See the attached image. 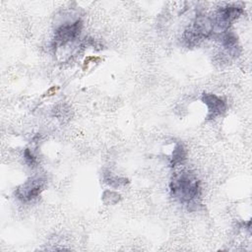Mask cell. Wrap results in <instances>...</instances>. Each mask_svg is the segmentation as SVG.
<instances>
[{"label": "cell", "mask_w": 252, "mask_h": 252, "mask_svg": "<svg viewBox=\"0 0 252 252\" xmlns=\"http://www.w3.org/2000/svg\"><path fill=\"white\" fill-rule=\"evenodd\" d=\"M171 191L180 202L190 203L200 195L199 181L193 176L182 173L173 180Z\"/></svg>", "instance_id": "6da1fadb"}, {"label": "cell", "mask_w": 252, "mask_h": 252, "mask_svg": "<svg viewBox=\"0 0 252 252\" xmlns=\"http://www.w3.org/2000/svg\"><path fill=\"white\" fill-rule=\"evenodd\" d=\"M81 30H82V22L80 20H77L73 24L63 25L59 27L55 32V36H54L55 46H63L74 40L76 37L79 36Z\"/></svg>", "instance_id": "7a4b0ae2"}, {"label": "cell", "mask_w": 252, "mask_h": 252, "mask_svg": "<svg viewBox=\"0 0 252 252\" xmlns=\"http://www.w3.org/2000/svg\"><path fill=\"white\" fill-rule=\"evenodd\" d=\"M242 13V9L237 6L230 5L227 7H223L219 10L215 22H213L214 27L218 28L221 31L228 29L230 24L236 20L240 14Z\"/></svg>", "instance_id": "3957f363"}, {"label": "cell", "mask_w": 252, "mask_h": 252, "mask_svg": "<svg viewBox=\"0 0 252 252\" xmlns=\"http://www.w3.org/2000/svg\"><path fill=\"white\" fill-rule=\"evenodd\" d=\"M203 103L208 107V118L214 119L225 113L227 105L225 101L214 94H204L202 97Z\"/></svg>", "instance_id": "277c9868"}, {"label": "cell", "mask_w": 252, "mask_h": 252, "mask_svg": "<svg viewBox=\"0 0 252 252\" xmlns=\"http://www.w3.org/2000/svg\"><path fill=\"white\" fill-rule=\"evenodd\" d=\"M43 190V182L40 180H32L17 189V196L23 200L29 201L36 198Z\"/></svg>", "instance_id": "5b68a950"}, {"label": "cell", "mask_w": 252, "mask_h": 252, "mask_svg": "<svg viewBox=\"0 0 252 252\" xmlns=\"http://www.w3.org/2000/svg\"><path fill=\"white\" fill-rule=\"evenodd\" d=\"M185 160V150L182 145H177L173 153V162L172 164L175 166L178 163L182 162Z\"/></svg>", "instance_id": "8992f818"}, {"label": "cell", "mask_w": 252, "mask_h": 252, "mask_svg": "<svg viewBox=\"0 0 252 252\" xmlns=\"http://www.w3.org/2000/svg\"><path fill=\"white\" fill-rule=\"evenodd\" d=\"M223 45L226 49H230V50L235 49L237 45V38L234 36V34L230 33L225 35V36L223 37Z\"/></svg>", "instance_id": "52a82bcc"}, {"label": "cell", "mask_w": 252, "mask_h": 252, "mask_svg": "<svg viewBox=\"0 0 252 252\" xmlns=\"http://www.w3.org/2000/svg\"><path fill=\"white\" fill-rule=\"evenodd\" d=\"M25 160L31 166L36 163V157L32 154V152L29 149L25 151Z\"/></svg>", "instance_id": "ba28073f"}, {"label": "cell", "mask_w": 252, "mask_h": 252, "mask_svg": "<svg viewBox=\"0 0 252 252\" xmlns=\"http://www.w3.org/2000/svg\"><path fill=\"white\" fill-rule=\"evenodd\" d=\"M101 60V57L99 56H88L85 61H84V69H86V66H88L91 62H99Z\"/></svg>", "instance_id": "9c48e42d"}, {"label": "cell", "mask_w": 252, "mask_h": 252, "mask_svg": "<svg viewBox=\"0 0 252 252\" xmlns=\"http://www.w3.org/2000/svg\"><path fill=\"white\" fill-rule=\"evenodd\" d=\"M58 90V87H53V88H51L49 91H48V95L47 96H53V95H54L55 94V92Z\"/></svg>", "instance_id": "30bf717a"}]
</instances>
